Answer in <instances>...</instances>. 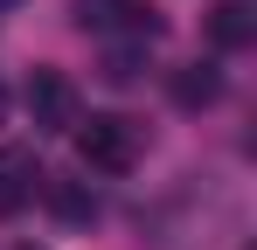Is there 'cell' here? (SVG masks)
I'll return each instance as SVG.
<instances>
[{"label":"cell","mask_w":257,"mask_h":250,"mask_svg":"<svg viewBox=\"0 0 257 250\" xmlns=\"http://www.w3.org/2000/svg\"><path fill=\"white\" fill-rule=\"evenodd\" d=\"M167 97L181 111H209L215 97H222V70H215V63H188V70L167 77Z\"/></svg>","instance_id":"5b68a950"},{"label":"cell","mask_w":257,"mask_h":250,"mask_svg":"<svg viewBox=\"0 0 257 250\" xmlns=\"http://www.w3.org/2000/svg\"><path fill=\"white\" fill-rule=\"evenodd\" d=\"M209 42L215 49H250L257 42V7L250 0H215L209 7Z\"/></svg>","instance_id":"8992f818"},{"label":"cell","mask_w":257,"mask_h":250,"mask_svg":"<svg viewBox=\"0 0 257 250\" xmlns=\"http://www.w3.org/2000/svg\"><path fill=\"white\" fill-rule=\"evenodd\" d=\"M139 49H146V42H132V49H111V56H104V83H132V77H139Z\"/></svg>","instance_id":"ba28073f"},{"label":"cell","mask_w":257,"mask_h":250,"mask_svg":"<svg viewBox=\"0 0 257 250\" xmlns=\"http://www.w3.org/2000/svg\"><path fill=\"white\" fill-rule=\"evenodd\" d=\"M28 118H35V132H70V125L84 118L77 83L63 77V70H35L28 77Z\"/></svg>","instance_id":"7a4b0ae2"},{"label":"cell","mask_w":257,"mask_h":250,"mask_svg":"<svg viewBox=\"0 0 257 250\" xmlns=\"http://www.w3.org/2000/svg\"><path fill=\"white\" fill-rule=\"evenodd\" d=\"M49 208L63 215V222H97V195H90V181H42Z\"/></svg>","instance_id":"52a82bcc"},{"label":"cell","mask_w":257,"mask_h":250,"mask_svg":"<svg viewBox=\"0 0 257 250\" xmlns=\"http://www.w3.org/2000/svg\"><path fill=\"white\" fill-rule=\"evenodd\" d=\"M77 21L97 35H125V42H160V21L139 0H77Z\"/></svg>","instance_id":"3957f363"},{"label":"cell","mask_w":257,"mask_h":250,"mask_svg":"<svg viewBox=\"0 0 257 250\" xmlns=\"http://www.w3.org/2000/svg\"><path fill=\"white\" fill-rule=\"evenodd\" d=\"M21 250H35V243H21Z\"/></svg>","instance_id":"30bf717a"},{"label":"cell","mask_w":257,"mask_h":250,"mask_svg":"<svg viewBox=\"0 0 257 250\" xmlns=\"http://www.w3.org/2000/svg\"><path fill=\"white\" fill-rule=\"evenodd\" d=\"M70 132H77L84 167H97V174H132V160L146 153V125L118 118V111H90V118H77Z\"/></svg>","instance_id":"6da1fadb"},{"label":"cell","mask_w":257,"mask_h":250,"mask_svg":"<svg viewBox=\"0 0 257 250\" xmlns=\"http://www.w3.org/2000/svg\"><path fill=\"white\" fill-rule=\"evenodd\" d=\"M42 167H35V153L28 146H0V215L7 208H21V202H35L42 195Z\"/></svg>","instance_id":"277c9868"},{"label":"cell","mask_w":257,"mask_h":250,"mask_svg":"<svg viewBox=\"0 0 257 250\" xmlns=\"http://www.w3.org/2000/svg\"><path fill=\"white\" fill-rule=\"evenodd\" d=\"M7 7H21V0H0V14H7Z\"/></svg>","instance_id":"9c48e42d"}]
</instances>
